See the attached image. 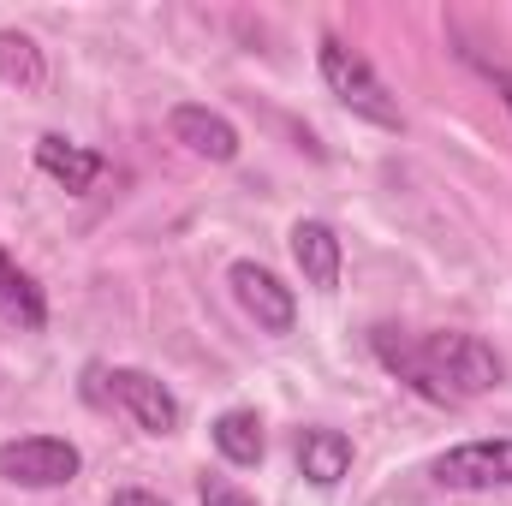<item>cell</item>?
<instances>
[{
    "label": "cell",
    "instance_id": "obj_12",
    "mask_svg": "<svg viewBox=\"0 0 512 506\" xmlns=\"http://www.w3.org/2000/svg\"><path fill=\"white\" fill-rule=\"evenodd\" d=\"M215 447H221V459H227V465H239V471L262 465L268 441H262L256 411H221V417H215Z\"/></svg>",
    "mask_w": 512,
    "mask_h": 506
},
{
    "label": "cell",
    "instance_id": "obj_4",
    "mask_svg": "<svg viewBox=\"0 0 512 506\" xmlns=\"http://www.w3.org/2000/svg\"><path fill=\"white\" fill-rule=\"evenodd\" d=\"M441 489H512V441H465L435 459Z\"/></svg>",
    "mask_w": 512,
    "mask_h": 506
},
{
    "label": "cell",
    "instance_id": "obj_7",
    "mask_svg": "<svg viewBox=\"0 0 512 506\" xmlns=\"http://www.w3.org/2000/svg\"><path fill=\"white\" fill-rule=\"evenodd\" d=\"M167 126H173V137H179L191 155H203V161H233V155H239V131H233V120H221L215 108L179 102V108L167 114Z\"/></svg>",
    "mask_w": 512,
    "mask_h": 506
},
{
    "label": "cell",
    "instance_id": "obj_1",
    "mask_svg": "<svg viewBox=\"0 0 512 506\" xmlns=\"http://www.w3.org/2000/svg\"><path fill=\"white\" fill-rule=\"evenodd\" d=\"M376 358L435 405H465L501 387V358L477 334H399L376 328Z\"/></svg>",
    "mask_w": 512,
    "mask_h": 506
},
{
    "label": "cell",
    "instance_id": "obj_9",
    "mask_svg": "<svg viewBox=\"0 0 512 506\" xmlns=\"http://www.w3.org/2000/svg\"><path fill=\"white\" fill-rule=\"evenodd\" d=\"M36 167H42L48 179H60L66 191H90V185L102 179V155H90V149H78V143H66L60 131H48V137H36Z\"/></svg>",
    "mask_w": 512,
    "mask_h": 506
},
{
    "label": "cell",
    "instance_id": "obj_8",
    "mask_svg": "<svg viewBox=\"0 0 512 506\" xmlns=\"http://www.w3.org/2000/svg\"><path fill=\"white\" fill-rule=\"evenodd\" d=\"M292 256H298V268H304V280L316 292L340 286V233L328 221H298L292 227Z\"/></svg>",
    "mask_w": 512,
    "mask_h": 506
},
{
    "label": "cell",
    "instance_id": "obj_2",
    "mask_svg": "<svg viewBox=\"0 0 512 506\" xmlns=\"http://www.w3.org/2000/svg\"><path fill=\"white\" fill-rule=\"evenodd\" d=\"M316 60H322V84H328L358 120L399 131V102H393V90L376 78V66H370L358 48H346L340 36H322V54H316Z\"/></svg>",
    "mask_w": 512,
    "mask_h": 506
},
{
    "label": "cell",
    "instance_id": "obj_10",
    "mask_svg": "<svg viewBox=\"0 0 512 506\" xmlns=\"http://www.w3.org/2000/svg\"><path fill=\"white\" fill-rule=\"evenodd\" d=\"M298 471L316 483V489H334L346 471H352V441L340 429H304L298 435Z\"/></svg>",
    "mask_w": 512,
    "mask_h": 506
},
{
    "label": "cell",
    "instance_id": "obj_3",
    "mask_svg": "<svg viewBox=\"0 0 512 506\" xmlns=\"http://www.w3.org/2000/svg\"><path fill=\"white\" fill-rule=\"evenodd\" d=\"M78 447L60 441V435H24V441H6L0 447V477L18 483V489H60L78 477Z\"/></svg>",
    "mask_w": 512,
    "mask_h": 506
},
{
    "label": "cell",
    "instance_id": "obj_5",
    "mask_svg": "<svg viewBox=\"0 0 512 506\" xmlns=\"http://www.w3.org/2000/svg\"><path fill=\"white\" fill-rule=\"evenodd\" d=\"M233 298L245 304V316H251L256 328H268V334H292V316H298V304H292V286H280V274H268L262 262H233Z\"/></svg>",
    "mask_w": 512,
    "mask_h": 506
},
{
    "label": "cell",
    "instance_id": "obj_16",
    "mask_svg": "<svg viewBox=\"0 0 512 506\" xmlns=\"http://www.w3.org/2000/svg\"><path fill=\"white\" fill-rule=\"evenodd\" d=\"M489 78H495V90H501V102L512 108V72H507V66H489Z\"/></svg>",
    "mask_w": 512,
    "mask_h": 506
},
{
    "label": "cell",
    "instance_id": "obj_11",
    "mask_svg": "<svg viewBox=\"0 0 512 506\" xmlns=\"http://www.w3.org/2000/svg\"><path fill=\"white\" fill-rule=\"evenodd\" d=\"M0 316L6 322H18V328H42L48 322V304H42V286L12 262V256L0 251Z\"/></svg>",
    "mask_w": 512,
    "mask_h": 506
},
{
    "label": "cell",
    "instance_id": "obj_14",
    "mask_svg": "<svg viewBox=\"0 0 512 506\" xmlns=\"http://www.w3.org/2000/svg\"><path fill=\"white\" fill-rule=\"evenodd\" d=\"M203 506H256L251 495H239L233 483H203Z\"/></svg>",
    "mask_w": 512,
    "mask_h": 506
},
{
    "label": "cell",
    "instance_id": "obj_13",
    "mask_svg": "<svg viewBox=\"0 0 512 506\" xmlns=\"http://www.w3.org/2000/svg\"><path fill=\"white\" fill-rule=\"evenodd\" d=\"M0 78H6V84H24V90H36V84H42V54H36V42H30V36L0 30Z\"/></svg>",
    "mask_w": 512,
    "mask_h": 506
},
{
    "label": "cell",
    "instance_id": "obj_15",
    "mask_svg": "<svg viewBox=\"0 0 512 506\" xmlns=\"http://www.w3.org/2000/svg\"><path fill=\"white\" fill-rule=\"evenodd\" d=\"M108 506H167V501H161V495H149V489H120Z\"/></svg>",
    "mask_w": 512,
    "mask_h": 506
},
{
    "label": "cell",
    "instance_id": "obj_6",
    "mask_svg": "<svg viewBox=\"0 0 512 506\" xmlns=\"http://www.w3.org/2000/svg\"><path fill=\"white\" fill-rule=\"evenodd\" d=\"M108 393H114V405H126L131 417H137V429H149V435H173L179 429V399L149 370H114Z\"/></svg>",
    "mask_w": 512,
    "mask_h": 506
}]
</instances>
